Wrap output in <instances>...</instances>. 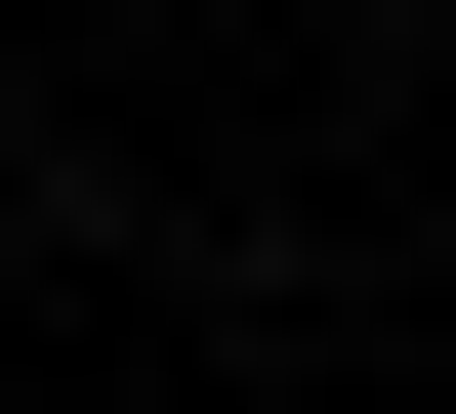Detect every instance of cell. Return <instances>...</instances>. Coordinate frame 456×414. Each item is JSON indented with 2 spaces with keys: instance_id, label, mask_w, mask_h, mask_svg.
Masks as SVG:
<instances>
[]
</instances>
